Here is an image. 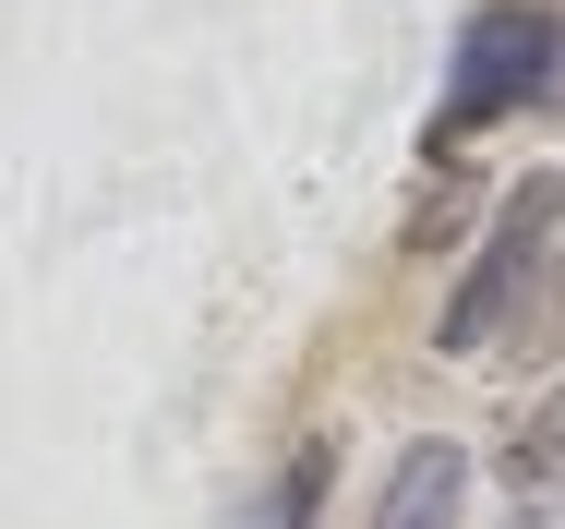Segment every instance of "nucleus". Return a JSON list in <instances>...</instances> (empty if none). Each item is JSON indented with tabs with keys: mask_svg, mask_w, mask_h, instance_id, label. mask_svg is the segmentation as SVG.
Wrapping results in <instances>:
<instances>
[{
	"mask_svg": "<svg viewBox=\"0 0 565 529\" xmlns=\"http://www.w3.org/2000/svg\"><path fill=\"white\" fill-rule=\"evenodd\" d=\"M565 229V181L554 169H530L505 216H493V241H481V265L457 277V301L434 314V349L446 361H481V349H542L554 337V241Z\"/></svg>",
	"mask_w": 565,
	"mask_h": 529,
	"instance_id": "1",
	"label": "nucleus"
},
{
	"mask_svg": "<svg viewBox=\"0 0 565 529\" xmlns=\"http://www.w3.org/2000/svg\"><path fill=\"white\" fill-rule=\"evenodd\" d=\"M565 108V12L554 0H481L446 61V108H434V157H457L493 120H542Z\"/></svg>",
	"mask_w": 565,
	"mask_h": 529,
	"instance_id": "2",
	"label": "nucleus"
},
{
	"mask_svg": "<svg viewBox=\"0 0 565 529\" xmlns=\"http://www.w3.org/2000/svg\"><path fill=\"white\" fill-rule=\"evenodd\" d=\"M457 506H469V457H457L446 433H422V445L397 457V482H385L373 529H457Z\"/></svg>",
	"mask_w": 565,
	"mask_h": 529,
	"instance_id": "3",
	"label": "nucleus"
},
{
	"mask_svg": "<svg viewBox=\"0 0 565 529\" xmlns=\"http://www.w3.org/2000/svg\"><path fill=\"white\" fill-rule=\"evenodd\" d=\"M505 494H518V506H542V518H565V385L505 433Z\"/></svg>",
	"mask_w": 565,
	"mask_h": 529,
	"instance_id": "4",
	"label": "nucleus"
},
{
	"mask_svg": "<svg viewBox=\"0 0 565 529\" xmlns=\"http://www.w3.org/2000/svg\"><path fill=\"white\" fill-rule=\"evenodd\" d=\"M326 469H338V445H301V457L277 469V494L253 506V529H313V506H326Z\"/></svg>",
	"mask_w": 565,
	"mask_h": 529,
	"instance_id": "5",
	"label": "nucleus"
}]
</instances>
